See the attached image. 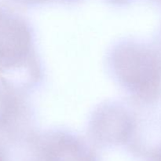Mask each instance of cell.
<instances>
[{"mask_svg":"<svg viewBox=\"0 0 161 161\" xmlns=\"http://www.w3.org/2000/svg\"><path fill=\"white\" fill-rule=\"evenodd\" d=\"M113 67L119 81L142 100H153L161 90V64L152 50L125 43L114 50Z\"/></svg>","mask_w":161,"mask_h":161,"instance_id":"6da1fadb","label":"cell"},{"mask_svg":"<svg viewBox=\"0 0 161 161\" xmlns=\"http://www.w3.org/2000/svg\"><path fill=\"white\" fill-rule=\"evenodd\" d=\"M17 161H97L94 151L80 138L63 132H52L28 143Z\"/></svg>","mask_w":161,"mask_h":161,"instance_id":"7a4b0ae2","label":"cell"},{"mask_svg":"<svg viewBox=\"0 0 161 161\" xmlns=\"http://www.w3.org/2000/svg\"><path fill=\"white\" fill-rule=\"evenodd\" d=\"M134 129L133 119L123 108L108 105L99 109L93 122V138L103 146L126 142Z\"/></svg>","mask_w":161,"mask_h":161,"instance_id":"277c9868","label":"cell"},{"mask_svg":"<svg viewBox=\"0 0 161 161\" xmlns=\"http://www.w3.org/2000/svg\"><path fill=\"white\" fill-rule=\"evenodd\" d=\"M32 39L25 20L0 7V72L23 66L31 60Z\"/></svg>","mask_w":161,"mask_h":161,"instance_id":"3957f363","label":"cell"},{"mask_svg":"<svg viewBox=\"0 0 161 161\" xmlns=\"http://www.w3.org/2000/svg\"><path fill=\"white\" fill-rule=\"evenodd\" d=\"M0 161H9L7 149L3 143L0 142Z\"/></svg>","mask_w":161,"mask_h":161,"instance_id":"52a82bcc","label":"cell"},{"mask_svg":"<svg viewBox=\"0 0 161 161\" xmlns=\"http://www.w3.org/2000/svg\"><path fill=\"white\" fill-rule=\"evenodd\" d=\"M149 161H161V146L151 152Z\"/></svg>","mask_w":161,"mask_h":161,"instance_id":"8992f818","label":"cell"},{"mask_svg":"<svg viewBox=\"0 0 161 161\" xmlns=\"http://www.w3.org/2000/svg\"><path fill=\"white\" fill-rule=\"evenodd\" d=\"M19 113V102L6 83L0 82V133L10 131Z\"/></svg>","mask_w":161,"mask_h":161,"instance_id":"5b68a950","label":"cell"}]
</instances>
